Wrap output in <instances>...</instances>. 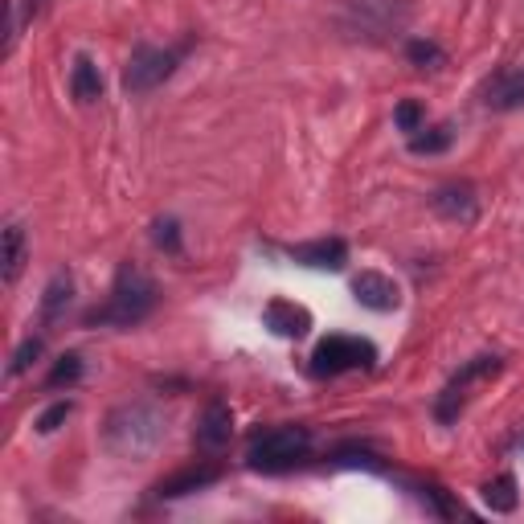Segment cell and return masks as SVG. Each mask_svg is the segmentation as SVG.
<instances>
[{
	"instance_id": "obj_24",
	"label": "cell",
	"mask_w": 524,
	"mask_h": 524,
	"mask_svg": "<svg viewBox=\"0 0 524 524\" xmlns=\"http://www.w3.org/2000/svg\"><path fill=\"white\" fill-rule=\"evenodd\" d=\"M393 123H398V131H422V123H426V111H422V103H414V99H406V103H398V111H393Z\"/></svg>"
},
{
	"instance_id": "obj_11",
	"label": "cell",
	"mask_w": 524,
	"mask_h": 524,
	"mask_svg": "<svg viewBox=\"0 0 524 524\" xmlns=\"http://www.w3.org/2000/svg\"><path fill=\"white\" fill-rule=\"evenodd\" d=\"M262 324L283 340H299V336L312 332V312L303 308V303H291V299H271L267 308H262Z\"/></svg>"
},
{
	"instance_id": "obj_20",
	"label": "cell",
	"mask_w": 524,
	"mask_h": 524,
	"mask_svg": "<svg viewBox=\"0 0 524 524\" xmlns=\"http://www.w3.org/2000/svg\"><path fill=\"white\" fill-rule=\"evenodd\" d=\"M406 58H410V66H418V70H443V66H447L443 46H439V41H430V37H414L410 46H406Z\"/></svg>"
},
{
	"instance_id": "obj_6",
	"label": "cell",
	"mask_w": 524,
	"mask_h": 524,
	"mask_svg": "<svg viewBox=\"0 0 524 524\" xmlns=\"http://www.w3.org/2000/svg\"><path fill=\"white\" fill-rule=\"evenodd\" d=\"M181 50H156V46H136L123 66V91L127 95H148L177 70Z\"/></svg>"
},
{
	"instance_id": "obj_7",
	"label": "cell",
	"mask_w": 524,
	"mask_h": 524,
	"mask_svg": "<svg viewBox=\"0 0 524 524\" xmlns=\"http://www.w3.org/2000/svg\"><path fill=\"white\" fill-rule=\"evenodd\" d=\"M500 365H504L500 357H471V361H467V365L447 381V389L439 393V402H434V418H439V422H455L459 410H463L467 398H471V385L496 377Z\"/></svg>"
},
{
	"instance_id": "obj_26",
	"label": "cell",
	"mask_w": 524,
	"mask_h": 524,
	"mask_svg": "<svg viewBox=\"0 0 524 524\" xmlns=\"http://www.w3.org/2000/svg\"><path fill=\"white\" fill-rule=\"evenodd\" d=\"M422 500H430V504H434V512H439L443 520H455V516H459V504H455L443 488H434V484H426V488H422Z\"/></svg>"
},
{
	"instance_id": "obj_3",
	"label": "cell",
	"mask_w": 524,
	"mask_h": 524,
	"mask_svg": "<svg viewBox=\"0 0 524 524\" xmlns=\"http://www.w3.org/2000/svg\"><path fill=\"white\" fill-rule=\"evenodd\" d=\"M406 21H410V0H340V17H336L344 37L369 41V46L398 37Z\"/></svg>"
},
{
	"instance_id": "obj_14",
	"label": "cell",
	"mask_w": 524,
	"mask_h": 524,
	"mask_svg": "<svg viewBox=\"0 0 524 524\" xmlns=\"http://www.w3.org/2000/svg\"><path fill=\"white\" fill-rule=\"evenodd\" d=\"M217 479H222V467H217V463H197V467H185L172 479H164V484L156 488V496L160 500H181V496H193V492L217 484Z\"/></svg>"
},
{
	"instance_id": "obj_21",
	"label": "cell",
	"mask_w": 524,
	"mask_h": 524,
	"mask_svg": "<svg viewBox=\"0 0 524 524\" xmlns=\"http://www.w3.org/2000/svg\"><path fill=\"white\" fill-rule=\"evenodd\" d=\"M78 377H82V357H78V353H66V357H58V365L50 369L46 385H50V389H62V385H74Z\"/></svg>"
},
{
	"instance_id": "obj_4",
	"label": "cell",
	"mask_w": 524,
	"mask_h": 524,
	"mask_svg": "<svg viewBox=\"0 0 524 524\" xmlns=\"http://www.w3.org/2000/svg\"><path fill=\"white\" fill-rule=\"evenodd\" d=\"M308 447H312V430L308 426H275L267 434H254L246 463L254 471H287V467H295L303 455H308Z\"/></svg>"
},
{
	"instance_id": "obj_8",
	"label": "cell",
	"mask_w": 524,
	"mask_h": 524,
	"mask_svg": "<svg viewBox=\"0 0 524 524\" xmlns=\"http://www.w3.org/2000/svg\"><path fill=\"white\" fill-rule=\"evenodd\" d=\"M430 209L439 213L443 222L471 226L475 217H479V197H475V185H467V181H451V185H443V189H434Z\"/></svg>"
},
{
	"instance_id": "obj_16",
	"label": "cell",
	"mask_w": 524,
	"mask_h": 524,
	"mask_svg": "<svg viewBox=\"0 0 524 524\" xmlns=\"http://www.w3.org/2000/svg\"><path fill=\"white\" fill-rule=\"evenodd\" d=\"M70 95L78 103H99L103 99V74L91 58H74V70H70Z\"/></svg>"
},
{
	"instance_id": "obj_9",
	"label": "cell",
	"mask_w": 524,
	"mask_h": 524,
	"mask_svg": "<svg viewBox=\"0 0 524 524\" xmlns=\"http://www.w3.org/2000/svg\"><path fill=\"white\" fill-rule=\"evenodd\" d=\"M234 439V414L226 402H209L197 418V430H193V443L205 451V455H217V451H226Z\"/></svg>"
},
{
	"instance_id": "obj_19",
	"label": "cell",
	"mask_w": 524,
	"mask_h": 524,
	"mask_svg": "<svg viewBox=\"0 0 524 524\" xmlns=\"http://www.w3.org/2000/svg\"><path fill=\"white\" fill-rule=\"evenodd\" d=\"M516 500H520V492H516V475H496L492 484H484V504L492 508V512H516Z\"/></svg>"
},
{
	"instance_id": "obj_13",
	"label": "cell",
	"mask_w": 524,
	"mask_h": 524,
	"mask_svg": "<svg viewBox=\"0 0 524 524\" xmlns=\"http://www.w3.org/2000/svg\"><path fill=\"white\" fill-rule=\"evenodd\" d=\"M287 258L299 262V267H316V271H344L348 246H344V238H320V242L287 246Z\"/></svg>"
},
{
	"instance_id": "obj_12",
	"label": "cell",
	"mask_w": 524,
	"mask_h": 524,
	"mask_svg": "<svg viewBox=\"0 0 524 524\" xmlns=\"http://www.w3.org/2000/svg\"><path fill=\"white\" fill-rule=\"evenodd\" d=\"M479 99L488 111H520L524 107V66L520 70H500L479 86Z\"/></svg>"
},
{
	"instance_id": "obj_1",
	"label": "cell",
	"mask_w": 524,
	"mask_h": 524,
	"mask_svg": "<svg viewBox=\"0 0 524 524\" xmlns=\"http://www.w3.org/2000/svg\"><path fill=\"white\" fill-rule=\"evenodd\" d=\"M168 434V418L148 402H123L103 418V447L115 459L140 463L148 459Z\"/></svg>"
},
{
	"instance_id": "obj_25",
	"label": "cell",
	"mask_w": 524,
	"mask_h": 524,
	"mask_svg": "<svg viewBox=\"0 0 524 524\" xmlns=\"http://www.w3.org/2000/svg\"><path fill=\"white\" fill-rule=\"evenodd\" d=\"M70 414H74V406H70V402H54L46 414H37V422H33V426H37V434H54V430H58Z\"/></svg>"
},
{
	"instance_id": "obj_10",
	"label": "cell",
	"mask_w": 524,
	"mask_h": 524,
	"mask_svg": "<svg viewBox=\"0 0 524 524\" xmlns=\"http://www.w3.org/2000/svg\"><path fill=\"white\" fill-rule=\"evenodd\" d=\"M353 299L369 312H398L402 308V287L385 271H361L353 279Z\"/></svg>"
},
{
	"instance_id": "obj_2",
	"label": "cell",
	"mask_w": 524,
	"mask_h": 524,
	"mask_svg": "<svg viewBox=\"0 0 524 524\" xmlns=\"http://www.w3.org/2000/svg\"><path fill=\"white\" fill-rule=\"evenodd\" d=\"M156 308V283L140 271L131 267V262H123V267L115 271V283H111V295L103 308L86 312V328H136L152 316Z\"/></svg>"
},
{
	"instance_id": "obj_15",
	"label": "cell",
	"mask_w": 524,
	"mask_h": 524,
	"mask_svg": "<svg viewBox=\"0 0 524 524\" xmlns=\"http://www.w3.org/2000/svg\"><path fill=\"white\" fill-rule=\"evenodd\" d=\"M25 258H29L25 226H21V222H9V226H5V242H0V279H5V287H13V283L21 279Z\"/></svg>"
},
{
	"instance_id": "obj_17",
	"label": "cell",
	"mask_w": 524,
	"mask_h": 524,
	"mask_svg": "<svg viewBox=\"0 0 524 524\" xmlns=\"http://www.w3.org/2000/svg\"><path fill=\"white\" fill-rule=\"evenodd\" d=\"M455 144V123H439V127H422L410 136V152L414 156H439Z\"/></svg>"
},
{
	"instance_id": "obj_5",
	"label": "cell",
	"mask_w": 524,
	"mask_h": 524,
	"mask_svg": "<svg viewBox=\"0 0 524 524\" xmlns=\"http://www.w3.org/2000/svg\"><path fill=\"white\" fill-rule=\"evenodd\" d=\"M373 365H377V348L361 336H344V332L324 336L312 353V377H340V373L373 369Z\"/></svg>"
},
{
	"instance_id": "obj_18",
	"label": "cell",
	"mask_w": 524,
	"mask_h": 524,
	"mask_svg": "<svg viewBox=\"0 0 524 524\" xmlns=\"http://www.w3.org/2000/svg\"><path fill=\"white\" fill-rule=\"evenodd\" d=\"M70 295H74V279H70V271H58L54 279H50V287H46V295H41V320H58L66 308H70Z\"/></svg>"
},
{
	"instance_id": "obj_22",
	"label": "cell",
	"mask_w": 524,
	"mask_h": 524,
	"mask_svg": "<svg viewBox=\"0 0 524 524\" xmlns=\"http://www.w3.org/2000/svg\"><path fill=\"white\" fill-rule=\"evenodd\" d=\"M41 353H46V340H41V336H29V340H21V348H17V353H13V361H9V377H21Z\"/></svg>"
},
{
	"instance_id": "obj_23",
	"label": "cell",
	"mask_w": 524,
	"mask_h": 524,
	"mask_svg": "<svg viewBox=\"0 0 524 524\" xmlns=\"http://www.w3.org/2000/svg\"><path fill=\"white\" fill-rule=\"evenodd\" d=\"M152 242L164 250V254H181V226L172 222V217H160L152 226Z\"/></svg>"
}]
</instances>
